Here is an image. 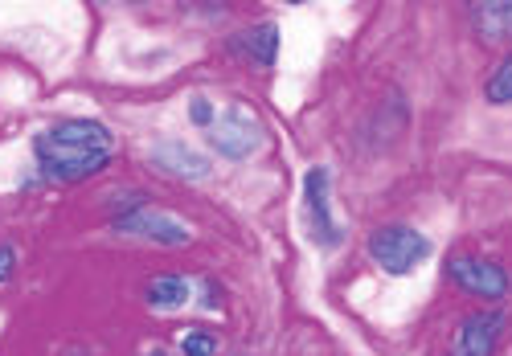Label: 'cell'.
Instances as JSON below:
<instances>
[{"label": "cell", "mask_w": 512, "mask_h": 356, "mask_svg": "<svg viewBox=\"0 0 512 356\" xmlns=\"http://www.w3.org/2000/svg\"><path fill=\"white\" fill-rule=\"evenodd\" d=\"M189 119H193L197 127H205V131H209V127H213V119H218V115H213V107H209L205 99H193V107H189Z\"/></svg>", "instance_id": "5bb4252c"}, {"label": "cell", "mask_w": 512, "mask_h": 356, "mask_svg": "<svg viewBox=\"0 0 512 356\" xmlns=\"http://www.w3.org/2000/svg\"><path fill=\"white\" fill-rule=\"evenodd\" d=\"M205 136H209V148L213 152L234 160V164L250 160L254 152L267 144V131H263L259 115L246 111V107H226L218 119H213V127L205 131Z\"/></svg>", "instance_id": "3957f363"}, {"label": "cell", "mask_w": 512, "mask_h": 356, "mask_svg": "<svg viewBox=\"0 0 512 356\" xmlns=\"http://www.w3.org/2000/svg\"><path fill=\"white\" fill-rule=\"evenodd\" d=\"M447 275L463 295H476V299H504L508 295V271L500 262L480 258V254H451Z\"/></svg>", "instance_id": "5b68a950"}, {"label": "cell", "mask_w": 512, "mask_h": 356, "mask_svg": "<svg viewBox=\"0 0 512 356\" xmlns=\"http://www.w3.org/2000/svg\"><path fill=\"white\" fill-rule=\"evenodd\" d=\"M115 230L119 234H136V238H152L164 246H185L189 242V226L181 217L164 213L156 205H148L144 197H127L115 213Z\"/></svg>", "instance_id": "277c9868"}, {"label": "cell", "mask_w": 512, "mask_h": 356, "mask_svg": "<svg viewBox=\"0 0 512 356\" xmlns=\"http://www.w3.org/2000/svg\"><path fill=\"white\" fill-rule=\"evenodd\" d=\"M328 185H332V172L324 164L308 168L304 172V209H308V230H312V242L332 250L345 242V230L336 226V217H332V205H328Z\"/></svg>", "instance_id": "8992f818"}, {"label": "cell", "mask_w": 512, "mask_h": 356, "mask_svg": "<svg viewBox=\"0 0 512 356\" xmlns=\"http://www.w3.org/2000/svg\"><path fill=\"white\" fill-rule=\"evenodd\" d=\"M504 332V316L500 311H480V316H467L451 340V356H492Z\"/></svg>", "instance_id": "52a82bcc"}, {"label": "cell", "mask_w": 512, "mask_h": 356, "mask_svg": "<svg viewBox=\"0 0 512 356\" xmlns=\"http://www.w3.org/2000/svg\"><path fill=\"white\" fill-rule=\"evenodd\" d=\"M148 303L156 311H173V307H185L189 303V283L181 275H156L148 283Z\"/></svg>", "instance_id": "8fae6325"}, {"label": "cell", "mask_w": 512, "mask_h": 356, "mask_svg": "<svg viewBox=\"0 0 512 356\" xmlns=\"http://www.w3.org/2000/svg\"><path fill=\"white\" fill-rule=\"evenodd\" d=\"M365 250H369V258L386 275L402 279V275H414L418 266L431 258V238H426L422 230H414V226H402V221H394V226H377L365 238Z\"/></svg>", "instance_id": "7a4b0ae2"}, {"label": "cell", "mask_w": 512, "mask_h": 356, "mask_svg": "<svg viewBox=\"0 0 512 356\" xmlns=\"http://www.w3.org/2000/svg\"><path fill=\"white\" fill-rule=\"evenodd\" d=\"M152 356H168V352H160V348H156V352H152Z\"/></svg>", "instance_id": "2e32d148"}, {"label": "cell", "mask_w": 512, "mask_h": 356, "mask_svg": "<svg viewBox=\"0 0 512 356\" xmlns=\"http://www.w3.org/2000/svg\"><path fill=\"white\" fill-rule=\"evenodd\" d=\"M472 21H476V33L484 41H500V37H512V0L504 5H472Z\"/></svg>", "instance_id": "9c48e42d"}, {"label": "cell", "mask_w": 512, "mask_h": 356, "mask_svg": "<svg viewBox=\"0 0 512 356\" xmlns=\"http://www.w3.org/2000/svg\"><path fill=\"white\" fill-rule=\"evenodd\" d=\"M33 156L46 181L78 185L87 176H99L115 160V136L99 119H62L33 140Z\"/></svg>", "instance_id": "6da1fadb"}, {"label": "cell", "mask_w": 512, "mask_h": 356, "mask_svg": "<svg viewBox=\"0 0 512 356\" xmlns=\"http://www.w3.org/2000/svg\"><path fill=\"white\" fill-rule=\"evenodd\" d=\"M484 99H488L492 107L512 103V54L492 70V78H488V86H484Z\"/></svg>", "instance_id": "7c38bea8"}, {"label": "cell", "mask_w": 512, "mask_h": 356, "mask_svg": "<svg viewBox=\"0 0 512 356\" xmlns=\"http://www.w3.org/2000/svg\"><path fill=\"white\" fill-rule=\"evenodd\" d=\"M242 54L250 62H259V66H275V54H279V29L271 21L263 25H254L242 33Z\"/></svg>", "instance_id": "30bf717a"}, {"label": "cell", "mask_w": 512, "mask_h": 356, "mask_svg": "<svg viewBox=\"0 0 512 356\" xmlns=\"http://www.w3.org/2000/svg\"><path fill=\"white\" fill-rule=\"evenodd\" d=\"M13 266H17V250L13 246H0V287L13 279Z\"/></svg>", "instance_id": "9a60e30c"}, {"label": "cell", "mask_w": 512, "mask_h": 356, "mask_svg": "<svg viewBox=\"0 0 512 356\" xmlns=\"http://www.w3.org/2000/svg\"><path fill=\"white\" fill-rule=\"evenodd\" d=\"M148 160H152L156 168H164V172H173V176H185V181H201V176H209V160H205L201 152L177 144V140L156 144V148L148 152Z\"/></svg>", "instance_id": "ba28073f"}, {"label": "cell", "mask_w": 512, "mask_h": 356, "mask_svg": "<svg viewBox=\"0 0 512 356\" xmlns=\"http://www.w3.org/2000/svg\"><path fill=\"white\" fill-rule=\"evenodd\" d=\"M181 356H218V340L201 328H193L181 336Z\"/></svg>", "instance_id": "4fadbf2b"}]
</instances>
